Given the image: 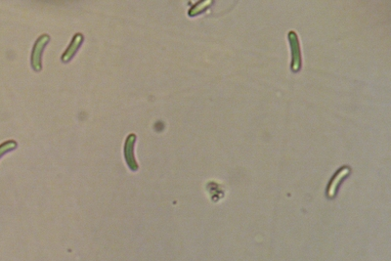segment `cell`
<instances>
[{
  "instance_id": "6da1fadb",
  "label": "cell",
  "mask_w": 391,
  "mask_h": 261,
  "mask_svg": "<svg viewBox=\"0 0 391 261\" xmlns=\"http://www.w3.org/2000/svg\"><path fill=\"white\" fill-rule=\"evenodd\" d=\"M49 40L50 38L48 35H42L34 45L31 53V67L36 72H39L42 68V52Z\"/></svg>"
},
{
  "instance_id": "7a4b0ae2",
  "label": "cell",
  "mask_w": 391,
  "mask_h": 261,
  "mask_svg": "<svg viewBox=\"0 0 391 261\" xmlns=\"http://www.w3.org/2000/svg\"><path fill=\"white\" fill-rule=\"evenodd\" d=\"M289 45L291 48L292 62H291V70L294 72L300 71L301 68V56H300V42L299 38L295 31H289L287 35Z\"/></svg>"
},
{
  "instance_id": "3957f363",
  "label": "cell",
  "mask_w": 391,
  "mask_h": 261,
  "mask_svg": "<svg viewBox=\"0 0 391 261\" xmlns=\"http://www.w3.org/2000/svg\"><path fill=\"white\" fill-rule=\"evenodd\" d=\"M135 140H136V135L129 134L126 138L125 144H124V157H125L126 164L129 167V169L131 170H134V171L139 169L138 164L134 157V152H133Z\"/></svg>"
},
{
  "instance_id": "277c9868",
  "label": "cell",
  "mask_w": 391,
  "mask_h": 261,
  "mask_svg": "<svg viewBox=\"0 0 391 261\" xmlns=\"http://www.w3.org/2000/svg\"><path fill=\"white\" fill-rule=\"evenodd\" d=\"M82 41H83V36L81 34H77L73 38V40H72L70 46L67 48L65 53L62 56V61L63 62L67 63V62L72 60V58L75 56V54L78 51L79 46L81 45Z\"/></svg>"
},
{
  "instance_id": "5b68a950",
  "label": "cell",
  "mask_w": 391,
  "mask_h": 261,
  "mask_svg": "<svg viewBox=\"0 0 391 261\" xmlns=\"http://www.w3.org/2000/svg\"><path fill=\"white\" fill-rule=\"evenodd\" d=\"M349 172V169L347 167L345 168H342L341 170H339L338 173H336V175L334 176V178L332 179L330 186L328 187V196L333 198L334 195L336 194V191L338 190V187H339L340 181L342 180V178H344Z\"/></svg>"
},
{
  "instance_id": "8992f818",
  "label": "cell",
  "mask_w": 391,
  "mask_h": 261,
  "mask_svg": "<svg viewBox=\"0 0 391 261\" xmlns=\"http://www.w3.org/2000/svg\"><path fill=\"white\" fill-rule=\"evenodd\" d=\"M210 4H211V1H209V0H208V1L200 2V3H198L197 5H195V6L190 10L189 15H190V16H195V15H198V14L202 13L207 7H209Z\"/></svg>"
},
{
  "instance_id": "52a82bcc",
  "label": "cell",
  "mask_w": 391,
  "mask_h": 261,
  "mask_svg": "<svg viewBox=\"0 0 391 261\" xmlns=\"http://www.w3.org/2000/svg\"><path fill=\"white\" fill-rule=\"evenodd\" d=\"M16 147H17V142L14 140H8V141L1 144L0 145V157H2L3 155H5L6 153L14 150Z\"/></svg>"
}]
</instances>
